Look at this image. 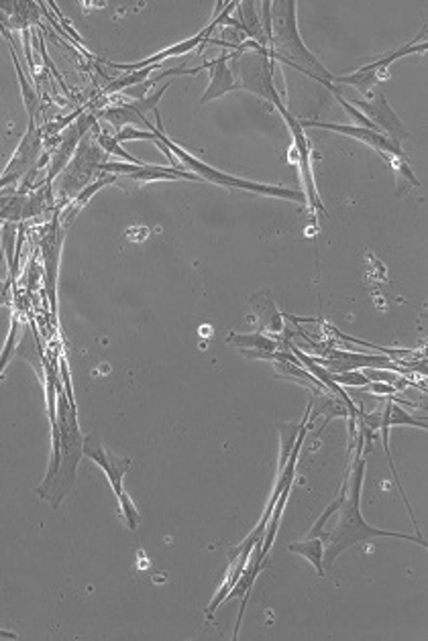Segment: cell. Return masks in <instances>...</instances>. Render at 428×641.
Listing matches in <instances>:
<instances>
[{
	"mask_svg": "<svg viewBox=\"0 0 428 641\" xmlns=\"http://www.w3.org/2000/svg\"><path fill=\"white\" fill-rule=\"evenodd\" d=\"M363 428L359 429V442L355 452V462L349 470V491L345 501H343L339 513L337 528L333 529V534L324 537V556L323 564L326 568H331L334 560L339 558L343 552H347L349 547L355 544L365 542V539L373 537H398L408 539V542H416L426 547V539L423 536H410V534H396V531L380 529L369 526L361 516V491H363V475H365V459H363Z\"/></svg>",
	"mask_w": 428,
	"mask_h": 641,
	"instance_id": "6da1fadb",
	"label": "cell"
},
{
	"mask_svg": "<svg viewBox=\"0 0 428 641\" xmlns=\"http://www.w3.org/2000/svg\"><path fill=\"white\" fill-rule=\"evenodd\" d=\"M296 11V0H275V3H272L270 33H267V52H270V57L274 62L288 64L294 70L310 75V78H314L323 86L329 88L334 96H341V88L334 86V75L318 62V57L302 41Z\"/></svg>",
	"mask_w": 428,
	"mask_h": 641,
	"instance_id": "7a4b0ae2",
	"label": "cell"
},
{
	"mask_svg": "<svg viewBox=\"0 0 428 641\" xmlns=\"http://www.w3.org/2000/svg\"><path fill=\"white\" fill-rule=\"evenodd\" d=\"M57 428L60 434V462H57V470L54 478L49 480V485L39 487L37 493L44 501H52L54 508H57L65 495L70 493V488L75 480V468L84 457L82 446L84 438L78 426V416H75V408L72 399L65 401V395L60 391V399H57V411L55 419L52 421V428Z\"/></svg>",
	"mask_w": 428,
	"mask_h": 641,
	"instance_id": "3957f363",
	"label": "cell"
},
{
	"mask_svg": "<svg viewBox=\"0 0 428 641\" xmlns=\"http://www.w3.org/2000/svg\"><path fill=\"white\" fill-rule=\"evenodd\" d=\"M155 121H157V126H154L149 121L145 123L147 131H154V133L157 134V139L162 141L167 149H170V153H172L175 159H180V163L186 165L188 170L198 177V180H206V182H211V183L221 185V188L254 192V193H262V196L292 200V202H298V204H306V198H304V193H302V192L290 190V188H282V185H270V183H259V182L243 180V177L224 173V172H221V170H216V167L204 163L203 159H196L194 155L188 153L186 149L180 147L178 143L167 137L165 131H164V126H162V116H159V111L155 113Z\"/></svg>",
	"mask_w": 428,
	"mask_h": 641,
	"instance_id": "277c9868",
	"label": "cell"
},
{
	"mask_svg": "<svg viewBox=\"0 0 428 641\" xmlns=\"http://www.w3.org/2000/svg\"><path fill=\"white\" fill-rule=\"evenodd\" d=\"M229 67L234 75L237 90H247L251 94L267 100L275 108L282 106V96L274 84V59L265 47L254 41H241L237 52L231 55Z\"/></svg>",
	"mask_w": 428,
	"mask_h": 641,
	"instance_id": "5b68a950",
	"label": "cell"
},
{
	"mask_svg": "<svg viewBox=\"0 0 428 641\" xmlns=\"http://www.w3.org/2000/svg\"><path fill=\"white\" fill-rule=\"evenodd\" d=\"M278 113L282 114L285 124H288V131H290V134H292V141H294V155H296V159H294V162L298 163L300 180H302V188H304L306 204H308L310 208H314L316 212H321V214L324 216L326 210H324V206H323L321 196H318L316 182H314V173H313V147H310V141H308V137H306L304 126H302V123L298 121L296 116L288 113V108H285V104L278 106Z\"/></svg>",
	"mask_w": 428,
	"mask_h": 641,
	"instance_id": "8992f818",
	"label": "cell"
},
{
	"mask_svg": "<svg viewBox=\"0 0 428 641\" xmlns=\"http://www.w3.org/2000/svg\"><path fill=\"white\" fill-rule=\"evenodd\" d=\"M41 149H44V137H41V129L35 121H29L27 131L21 137V143L16 145L11 162L5 167L3 175H0V192L13 188L15 183H19L25 175H29L41 157Z\"/></svg>",
	"mask_w": 428,
	"mask_h": 641,
	"instance_id": "52a82bcc",
	"label": "cell"
},
{
	"mask_svg": "<svg viewBox=\"0 0 428 641\" xmlns=\"http://www.w3.org/2000/svg\"><path fill=\"white\" fill-rule=\"evenodd\" d=\"M302 126H304V129L306 126H316V129L333 131V133L345 134V137H351L359 143H365L367 147L375 149L383 159H388L390 165H396L398 162H408V155L404 153V149H402V143L385 137V134L380 131L365 129V126H357V124H333V123H302Z\"/></svg>",
	"mask_w": 428,
	"mask_h": 641,
	"instance_id": "ba28073f",
	"label": "cell"
},
{
	"mask_svg": "<svg viewBox=\"0 0 428 641\" xmlns=\"http://www.w3.org/2000/svg\"><path fill=\"white\" fill-rule=\"evenodd\" d=\"M49 192H52V185L45 183V188L35 193H0V221L16 224L44 214L52 206Z\"/></svg>",
	"mask_w": 428,
	"mask_h": 641,
	"instance_id": "9c48e42d",
	"label": "cell"
},
{
	"mask_svg": "<svg viewBox=\"0 0 428 641\" xmlns=\"http://www.w3.org/2000/svg\"><path fill=\"white\" fill-rule=\"evenodd\" d=\"M369 100H351L357 111L363 114L369 123H373V126L380 133H383L385 137H390L393 141L402 143L404 139H410V133L404 129L396 113L392 111V106L388 104V100L382 94L380 90L375 94H369Z\"/></svg>",
	"mask_w": 428,
	"mask_h": 641,
	"instance_id": "30bf717a",
	"label": "cell"
},
{
	"mask_svg": "<svg viewBox=\"0 0 428 641\" xmlns=\"http://www.w3.org/2000/svg\"><path fill=\"white\" fill-rule=\"evenodd\" d=\"M82 452H84V457L90 459L92 462H96V465L103 468V472L108 478V483H111V487H113L114 497L116 499H121V497L127 493L123 487V478L131 470L133 460L121 459V457H116V454L108 452L95 436H84Z\"/></svg>",
	"mask_w": 428,
	"mask_h": 641,
	"instance_id": "8fae6325",
	"label": "cell"
},
{
	"mask_svg": "<svg viewBox=\"0 0 428 641\" xmlns=\"http://www.w3.org/2000/svg\"><path fill=\"white\" fill-rule=\"evenodd\" d=\"M108 155L100 153V147L96 145L95 139L84 137L82 147L75 149V153L72 157V165L64 170V185L62 190H74L72 193L78 192L84 183L88 182V175H95L100 165L105 163V159ZM60 190V193H62Z\"/></svg>",
	"mask_w": 428,
	"mask_h": 641,
	"instance_id": "7c38bea8",
	"label": "cell"
},
{
	"mask_svg": "<svg viewBox=\"0 0 428 641\" xmlns=\"http://www.w3.org/2000/svg\"><path fill=\"white\" fill-rule=\"evenodd\" d=\"M323 354L326 357H310L316 365L331 370V373H339V370H361V369H390L396 373H404L400 367L392 362V359L382 357V354H363V352H347V350H331L326 349Z\"/></svg>",
	"mask_w": 428,
	"mask_h": 641,
	"instance_id": "4fadbf2b",
	"label": "cell"
},
{
	"mask_svg": "<svg viewBox=\"0 0 428 641\" xmlns=\"http://www.w3.org/2000/svg\"><path fill=\"white\" fill-rule=\"evenodd\" d=\"M98 172L114 173L129 177V180H135L141 183H151V182H175V180H190V182H200L198 177L192 172L184 170H174V167H159V165H133L124 162H105L100 165Z\"/></svg>",
	"mask_w": 428,
	"mask_h": 641,
	"instance_id": "5bb4252c",
	"label": "cell"
},
{
	"mask_svg": "<svg viewBox=\"0 0 428 641\" xmlns=\"http://www.w3.org/2000/svg\"><path fill=\"white\" fill-rule=\"evenodd\" d=\"M223 21H224V13H218L213 19V23L208 25L206 29L200 31L198 35H194V37L184 39V41H180V44L170 45L167 49H162V52H157L151 57L141 59V62H137V64H113V62H108V65H113L114 70H121V72H127V74L129 72H137V70H145V67H151V65H162V62H167V59L182 57V55H186L190 52H194L198 45H204L208 35H211V33L218 27V25H223Z\"/></svg>",
	"mask_w": 428,
	"mask_h": 641,
	"instance_id": "9a60e30c",
	"label": "cell"
},
{
	"mask_svg": "<svg viewBox=\"0 0 428 641\" xmlns=\"http://www.w3.org/2000/svg\"><path fill=\"white\" fill-rule=\"evenodd\" d=\"M229 54H221L216 59H211V62H204L203 65L194 67V70H184V74H200L203 70L211 72V82H208V88L204 92V96L200 98V104L211 103V100L221 98L224 94H229V92L237 90V84H234V75L229 67ZM182 74V75H184Z\"/></svg>",
	"mask_w": 428,
	"mask_h": 641,
	"instance_id": "2e32d148",
	"label": "cell"
},
{
	"mask_svg": "<svg viewBox=\"0 0 428 641\" xmlns=\"http://www.w3.org/2000/svg\"><path fill=\"white\" fill-rule=\"evenodd\" d=\"M92 126V118H84L78 124L70 126V131L65 133V137L60 141V145H57L55 153L52 157V165H49V172L45 177V183H52L57 175H60L65 167H68V162L74 157L75 149H78V143L82 141V137H86L88 129Z\"/></svg>",
	"mask_w": 428,
	"mask_h": 641,
	"instance_id": "e0dca14e",
	"label": "cell"
},
{
	"mask_svg": "<svg viewBox=\"0 0 428 641\" xmlns=\"http://www.w3.org/2000/svg\"><path fill=\"white\" fill-rule=\"evenodd\" d=\"M65 236V229L57 221V216L52 221V226L44 239V255H45V271H47V291L49 300H52V308L55 311V283H57V267H60V252L62 242Z\"/></svg>",
	"mask_w": 428,
	"mask_h": 641,
	"instance_id": "ac0fdd59",
	"label": "cell"
},
{
	"mask_svg": "<svg viewBox=\"0 0 428 641\" xmlns=\"http://www.w3.org/2000/svg\"><path fill=\"white\" fill-rule=\"evenodd\" d=\"M324 536H308L306 539H302V542H292L288 546V550L292 554H300V556H304V558L313 564V567L316 568V572L321 577L326 575V568H324V564H323V556H324Z\"/></svg>",
	"mask_w": 428,
	"mask_h": 641,
	"instance_id": "d6986e66",
	"label": "cell"
},
{
	"mask_svg": "<svg viewBox=\"0 0 428 641\" xmlns=\"http://www.w3.org/2000/svg\"><path fill=\"white\" fill-rule=\"evenodd\" d=\"M0 31L5 33V37L8 39V44H11V57H13V64H15L16 75H19V82H21V92H23V103H25V108H27L29 121H35V116H37V113H39V96H37L35 88H33L31 84H29L27 74H25V70L21 67V62H19V57H16V52H15V45H13V39H11V35H8V33H6V29H5V27H0Z\"/></svg>",
	"mask_w": 428,
	"mask_h": 641,
	"instance_id": "ffe728a7",
	"label": "cell"
},
{
	"mask_svg": "<svg viewBox=\"0 0 428 641\" xmlns=\"http://www.w3.org/2000/svg\"><path fill=\"white\" fill-rule=\"evenodd\" d=\"M100 118H105V121L116 126V129H123V126H135V124L145 126V123H147V116L135 113L129 104H119V106L106 108V111L100 113Z\"/></svg>",
	"mask_w": 428,
	"mask_h": 641,
	"instance_id": "44dd1931",
	"label": "cell"
},
{
	"mask_svg": "<svg viewBox=\"0 0 428 641\" xmlns=\"http://www.w3.org/2000/svg\"><path fill=\"white\" fill-rule=\"evenodd\" d=\"M96 145L100 149H105L106 151V155H111V157H116V159H123L124 163H133V165H143L141 159H137L135 155H131L127 149H123L121 147V143L116 141L113 134H108V133H98L96 137Z\"/></svg>",
	"mask_w": 428,
	"mask_h": 641,
	"instance_id": "7402d4cb",
	"label": "cell"
},
{
	"mask_svg": "<svg viewBox=\"0 0 428 641\" xmlns=\"http://www.w3.org/2000/svg\"><path fill=\"white\" fill-rule=\"evenodd\" d=\"M383 418L388 419V426H390V428H396V426H414V428H424V429L428 428L426 421L413 418L408 411H404L400 406H396V403H393V401L385 403Z\"/></svg>",
	"mask_w": 428,
	"mask_h": 641,
	"instance_id": "603a6c76",
	"label": "cell"
},
{
	"mask_svg": "<svg viewBox=\"0 0 428 641\" xmlns=\"http://www.w3.org/2000/svg\"><path fill=\"white\" fill-rule=\"evenodd\" d=\"M111 183H116V177H114V175L100 177L98 182H95L92 185H88V188H84V192H80V193H78V198H75V200L72 202V206H70V214H68V218H65V224H68V222L72 221V218L75 216V212H78V210H80L82 206H86V204H88V200H90L92 196H95L96 192H100V190L105 188V185H111ZM65 224H64V226H65Z\"/></svg>",
	"mask_w": 428,
	"mask_h": 641,
	"instance_id": "cb8c5ba5",
	"label": "cell"
},
{
	"mask_svg": "<svg viewBox=\"0 0 428 641\" xmlns=\"http://www.w3.org/2000/svg\"><path fill=\"white\" fill-rule=\"evenodd\" d=\"M155 70H159V65H151V67H145V70H137V72H129V74H124L123 78L119 80H114L108 84V88L105 90V94H116V92H123V90H127L131 86H137V84H141L145 78H149L151 74H154Z\"/></svg>",
	"mask_w": 428,
	"mask_h": 641,
	"instance_id": "d4e9b609",
	"label": "cell"
},
{
	"mask_svg": "<svg viewBox=\"0 0 428 641\" xmlns=\"http://www.w3.org/2000/svg\"><path fill=\"white\" fill-rule=\"evenodd\" d=\"M172 86V82H165L164 86H159L154 94L151 96H143V98H137V100H131V103H127L133 111L143 114V116H147V113H157V106H159V100L164 98V94L167 92V88Z\"/></svg>",
	"mask_w": 428,
	"mask_h": 641,
	"instance_id": "484cf974",
	"label": "cell"
},
{
	"mask_svg": "<svg viewBox=\"0 0 428 641\" xmlns=\"http://www.w3.org/2000/svg\"><path fill=\"white\" fill-rule=\"evenodd\" d=\"M16 334H19V318L13 314L11 330H8L5 349H3V352H0V377H3L5 369L8 367V362H11L15 354H16V347H19V344H16Z\"/></svg>",
	"mask_w": 428,
	"mask_h": 641,
	"instance_id": "4316f807",
	"label": "cell"
},
{
	"mask_svg": "<svg viewBox=\"0 0 428 641\" xmlns=\"http://www.w3.org/2000/svg\"><path fill=\"white\" fill-rule=\"evenodd\" d=\"M231 342L234 344H243V347H254L259 350V357H265L267 352H274L275 349H278V344H275L274 340L270 339H265V336H237V334H233L231 336Z\"/></svg>",
	"mask_w": 428,
	"mask_h": 641,
	"instance_id": "83f0119b",
	"label": "cell"
},
{
	"mask_svg": "<svg viewBox=\"0 0 428 641\" xmlns=\"http://www.w3.org/2000/svg\"><path fill=\"white\" fill-rule=\"evenodd\" d=\"M326 375H329L331 381L334 385H345V387H365L369 383V379L361 373V370H339V373H331V370H326Z\"/></svg>",
	"mask_w": 428,
	"mask_h": 641,
	"instance_id": "f1b7e54d",
	"label": "cell"
},
{
	"mask_svg": "<svg viewBox=\"0 0 428 641\" xmlns=\"http://www.w3.org/2000/svg\"><path fill=\"white\" fill-rule=\"evenodd\" d=\"M116 501H119V511H121V518L124 519V524H127V528L131 531H135L141 524V516L135 508V503H133V499L129 497V493H124L121 499H116Z\"/></svg>",
	"mask_w": 428,
	"mask_h": 641,
	"instance_id": "f546056e",
	"label": "cell"
},
{
	"mask_svg": "<svg viewBox=\"0 0 428 641\" xmlns=\"http://www.w3.org/2000/svg\"><path fill=\"white\" fill-rule=\"evenodd\" d=\"M114 139L119 143H127V141H151V143H159L157 134L154 131H141L137 126H123V129L116 131Z\"/></svg>",
	"mask_w": 428,
	"mask_h": 641,
	"instance_id": "4dcf8cb0",
	"label": "cell"
},
{
	"mask_svg": "<svg viewBox=\"0 0 428 641\" xmlns=\"http://www.w3.org/2000/svg\"><path fill=\"white\" fill-rule=\"evenodd\" d=\"M363 391H369L373 395H383V398H392L393 393L400 391V387L392 383H382V381H369L365 387H361Z\"/></svg>",
	"mask_w": 428,
	"mask_h": 641,
	"instance_id": "1f68e13d",
	"label": "cell"
},
{
	"mask_svg": "<svg viewBox=\"0 0 428 641\" xmlns=\"http://www.w3.org/2000/svg\"><path fill=\"white\" fill-rule=\"evenodd\" d=\"M11 277H8V280H0V308L11 303Z\"/></svg>",
	"mask_w": 428,
	"mask_h": 641,
	"instance_id": "d6a6232c",
	"label": "cell"
},
{
	"mask_svg": "<svg viewBox=\"0 0 428 641\" xmlns=\"http://www.w3.org/2000/svg\"><path fill=\"white\" fill-rule=\"evenodd\" d=\"M0 639H16V634H13V631L8 629H0Z\"/></svg>",
	"mask_w": 428,
	"mask_h": 641,
	"instance_id": "836d02e7",
	"label": "cell"
}]
</instances>
